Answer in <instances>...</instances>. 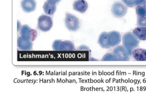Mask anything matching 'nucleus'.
Returning a JSON list of instances; mask_svg holds the SVG:
<instances>
[{
	"label": "nucleus",
	"mask_w": 146,
	"mask_h": 104,
	"mask_svg": "<svg viewBox=\"0 0 146 104\" xmlns=\"http://www.w3.org/2000/svg\"><path fill=\"white\" fill-rule=\"evenodd\" d=\"M139 41L138 39L132 33H127L123 37V44L130 56L132 55V52L138 47Z\"/></svg>",
	"instance_id": "nucleus-1"
},
{
	"label": "nucleus",
	"mask_w": 146,
	"mask_h": 104,
	"mask_svg": "<svg viewBox=\"0 0 146 104\" xmlns=\"http://www.w3.org/2000/svg\"><path fill=\"white\" fill-rule=\"evenodd\" d=\"M52 48L56 51H73L75 46L72 42L69 40L62 41L61 40H55L53 42Z\"/></svg>",
	"instance_id": "nucleus-2"
},
{
	"label": "nucleus",
	"mask_w": 146,
	"mask_h": 104,
	"mask_svg": "<svg viewBox=\"0 0 146 104\" xmlns=\"http://www.w3.org/2000/svg\"><path fill=\"white\" fill-rule=\"evenodd\" d=\"M53 20L52 17L46 15L40 16L38 19V28L42 32H47L53 26Z\"/></svg>",
	"instance_id": "nucleus-3"
},
{
	"label": "nucleus",
	"mask_w": 146,
	"mask_h": 104,
	"mask_svg": "<svg viewBox=\"0 0 146 104\" xmlns=\"http://www.w3.org/2000/svg\"><path fill=\"white\" fill-rule=\"evenodd\" d=\"M20 34L24 39L31 41L35 40L37 36L36 30L26 25H23L20 28Z\"/></svg>",
	"instance_id": "nucleus-4"
},
{
	"label": "nucleus",
	"mask_w": 146,
	"mask_h": 104,
	"mask_svg": "<svg viewBox=\"0 0 146 104\" xmlns=\"http://www.w3.org/2000/svg\"><path fill=\"white\" fill-rule=\"evenodd\" d=\"M65 24L68 30L77 31L79 28V21L78 19L72 14L67 13L65 19Z\"/></svg>",
	"instance_id": "nucleus-5"
},
{
	"label": "nucleus",
	"mask_w": 146,
	"mask_h": 104,
	"mask_svg": "<svg viewBox=\"0 0 146 104\" xmlns=\"http://www.w3.org/2000/svg\"><path fill=\"white\" fill-rule=\"evenodd\" d=\"M111 11L114 17L121 18L126 14L127 7L121 2H117L112 5Z\"/></svg>",
	"instance_id": "nucleus-6"
},
{
	"label": "nucleus",
	"mask_w": 146,
	"mask_h": 104,
	"mask_svg": "<svg viewBox=\"0 0 146 104\" xmlns=\"http://www.w3.org/2000/svg\"><path fill=\"white\" fill-rule=\"evenodd\" d=\"M113 53L116 56L118 61H127L129 60L130 55L123 46H117L115 47Z\"/></svg>",
	"instance_id": "nucleus-7"
},
{
	"label": "nucleus",
	"mask_w": 146,
	"mask_h": 104,
	"mask_svg": "<svg viewBox=\"0 0 146 104\" xmlns=\"http://www.w3.org/2000/svg\"><path fill=\"white\" fill-rule=\"evenodd\" d=\"M121 35L117 31H111L108 33V45L109 47L116 46L121 41Z\"/></svg>",
	"instance_id": "nucleus-8"
},
{
	"label": "nucleus",
	"mask_w": 146,
	"mask_h": 104,
	"mask_svg": "<svg viewBox=\"0 0 146 104\" xmlns=\"http://www.w3.org/2000/svg\"><path fill=\"white\" fill-rule=\"evenodd\" d=\"M36 7L35 0H23L21 2V7L23 11L27 13L34 11Z\"/></svg>",
	"instance_id": "nucleus-9"
},
{
	"label": "nucleus",
	"mask_w": 146,
	"mask_h": 104,
	"mask_svg": "<svg viewBox=\"0 0 146 104\" xmlns=\"http://www.w3.org/2000/svg\"><path fill=\"white\" fill-rule=\"evenodd\" d=\"M17 47L22 51H29L32 49L33 43L31 41L25 40L21 36L17 39Z\"/></svg>",
	"instance_id": "nucleus-10"
},
{
	"label": "nucleus",
	"mask_w": 146,
	"mask_h": 104,
	"mask_svg": "<svg viewBox=\"0 0 146 104\" xmlns=\"http://www.w3.org/2000/svg\"><path fill=\"white\" fill-rule=\"evenodd\" d=\"M56 3L52 0H47L43 5V8L44 12L47 15L52 16L55 13L57 9Z\"/></svg>",
	"instance_id": "nucleus-11"
},
{
	"label": "nucleus",
	"mask_w": 146,
	"mask_h": 104,
	"mask_svg": "<svg viewBox=\"0 0 146 104\" xmlns=\"http://www.w3.org/2000/svg\"><path fill=\"white\" fill-rule=\"evenodd\" d=\"M73 9L80 13H84L88 8V4L86 0H76L73 4Z\"/></svg>",
	"instance_id": "nucleus-12"
},
{
	"label": "nucleus",
	"mask_w": 146,
	"mask_h": 104,
	"mask_svg": "<svg viewBox=\"0 0 146 104\" xmlns=\"http://www.w3.org/2000/svg\"><path fill=\"white\" fill-rule=\"evenodd\" d=\"M132 55L137 61H146V49L136 48L132 52Z\"/></svg>",
	"instance_id": "nucleus-13"
},
{
	"label": "nucleus",
	"mask_w": 146,
	"mask_h": 104,
	"mask_svg": "<svg viewBox=\"0 0 146 104\" xmlns=\"http://www.w3.org/2000/svg\"><path fill=\"white\" fill-rule=\"evenodd\" d=\"M108 32H103L100 34L98 39V42L99 45L103 48H109L108 40Z\"/></svg>",
	"instance_id": "nucleus-14"
},
{
	"label": "nucleus",
	"mask_w": 146,
	"mask_h": 104,
	"mask_svg": "<svg viewBox=\"0 0 146 104\" xmlns=\"http://www.w3.org/2000/svg\"><path fill=\"white\" fill-rule=\"evenodd\" d=\"M133 34L138 40H146V28L139 27L136 28L133 30Z\"/></svg>",
	"instance_id": "nucleus-15"
},
{
	"label": "nucleus",
	"mask_w": 146,
	"mask_h": 104,
	"mask_svg": "<svg viewBox=\"0 0 146 104\" xmlns=\"http://www.w3.org/2000/svg\"><path fill=\"white\" fill-rule=\"evenodd\" d=\"M102 61H118L117 59L113 53H108L103 56Z\"/></svg>",
	"instance_id": "nucleus-16"
},
{
	"label": "nucleus",
	"mask_w": 146,
	"mask_h": 104,
	"mask_svg": "<svg viewBox=\"0 0 146 104\" xmlns=\"http://www.w3.org/2000/svg\"><path fill=\"white\" fill-rule=\"evenodd\" d=\"M137 14L140 17H144L146 16V7L144 6L137 7L136 10Z\"/></svg>",
	"instance_id": "nucleus-17"
},
{
	"label": "nucleus",
	"mask_w": 146,
	"mask_h": 104,
	"mask_svg": "<svg viewBox=\"0 0 146 104\" xmlns=\"http://www.w3.org/2000/svg\"><path fill=\"white\" fill-rule=\"evenodd\" d=\"M137 24L138 27L146 28V16L139 17L137 18Z\"/></svg>",
	"instance_id": "nucleus-18"
},
{
	"label": "nucleus",
	"mask_w": 146,
	"mask_h": 104,
	"mask_svg": "<svg viewBox=\"0 0 146 104\" xmlns=\"http://www.w3.org/2000/svg\"><path fill=\"white\" fill-rule=\"evenodd\" d=\"M123 3L128 7L135 6V0H122Z\"/></svg>",
	"instance_id": "nucleus-19"
},
{
	"label": "nucleus",
	"mask_w": 146,
	"mask_h": 104,
	"mask_svg": "<svg viewBox=\"0 0 146 104\" xmlns=\"http://www.w3.org/2000/svg\"><path fill=\"white\" fill-rule=\"evenodd\" d=\"M146 3V0H135V6H140Z\"/></svg>",
	"instance_id": "nucleus-20"
},
{
	"label": "nucleus",
	"mask_w": 146,
	"mask_h": 104,
	"mask_svg": "<svg viewBox=\"0 0 146 104\" xmlns=\"http://www.w3.org/2000/svg\"><path fill=\"white\" fill-rule=\"evenodd\" d=\"M52 1H53L54 2H55L56 3H58L60 1H61V0H52Z\"/></svg>",
	"instance_id": "nucleus-21"
}]
</instances>
